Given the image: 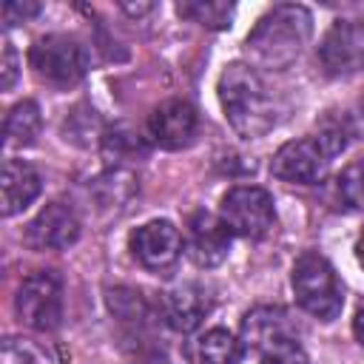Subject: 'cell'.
<instances>
[{
  "label": "cell",
  "instance_id": "obj_1",
  "mask_svg": "<svg viewBox=\"0 0 364 364\" xmlns=\"http://www.w3.org/2000/svg\"><path fill=\"white\" fill-rule=\"evenodd\" d=\"M219 102L230 128L245 139H259L279 122L276 100L253 65L230 63L222 71Z\"/></svg>",
  "mask_w": 364,
  "mask_h": 364
},
{
  "label": "cell",
  "instance_id": "obj_2",
  "mask_svg": "<svg viewBox=\"0 0 364 364\" xmlns=\"http://www.w3.org/2000/svg\"><path fill=\"white\" fill-rule=\"evenodd\" d=\"M310 31H313L310 11L304 6L284 3V6H273L267 14L259 17L245 46L256 65L279 71L287 68L301 54V48L310 40Z\"/></svg>",
  "mask_w": 364,
  "mask_h": 364
},
{
  "label": "cell",
  "instance_id": "obj_3",
  "mask_svg": "<svg viewBox=\"0 0 364 364\" xmlns=\"http://www.w3.org/2000/svg\"><path fill=\"white\" fill-rule=\"evenodd\" d=\"M347 136L338 128H324L318 134L293 139L287 145H282L273 156V176H279L282 182H293V185H316L327 168L333 165V159L344 151Z\"/></svg>",
  "mask_w": 364,
  "mask_h": 364
},
{
  "label": "cell",
  "instance_id": "obj_4",
  "mask_svg": "<svg viewBox=\"0 0 364 364\" xmlns=\"http://www.w3.org/2000/svg\"><path fill=\"white\" fill-rule=\"evenodd\" d=\"M296 301L318 321H333L344 307V290L333 264L318 253H301L290 276Z\"/></svg>",
  "mask_w": 364,
  "mask_h": 364
},
{
  "label": "cell",
  "instance_id": "obj_5",
  "mask_svg": "<svg viewBox=\"0 0 364 364\" xmlns=\"http://www.w3.org/2000/svg\"><path fill=\"white\" fill-rule=\"evenodd\" d=\"M28 65L37 80L54 88H68L88 74V51L80 40L68 34H46L34 40L28 51Z\"/></svg>",
  "mask_w": 364,
  "mask_h": 364
},
{
  "label": "cell",
  "instance_id": "obj_6",
  "mask_svg": "<svg viewBox=\"0 0 364 364\" xmlns=\"http://www.w3.org/2000/svg\"><path fill=\"white\" fill-rule=\"evenodd\" d=\"M20 321L37 333H51L63 324V282L54 270H37L23 279L14 296Z\"/></svg>",
  "mask_w": 364,
  "mask_h": 364
},
{
  "label": "cell",
  "instance_id": "obj_7",
  "mask_svg": "<svg viewBox=\"0 0 364 364\" xmlns=\"http://www.w3.org/2000/svg\"><path fill=\"white\" fill-rule=\"evenodd\" d=\"M219 216H222V222L228 225L230 233L247 236V239H262L276 225L273 196L264 188H256V185L230 188L222 196Z\"/></svg>",
  "mask_w": 364,
  "mask_h": 364
},
{
  "label": "cell",
  "instance_id": "obj_8",
  "mask_svg": "<svg viewBox=\"0 0 364 364\" xmlns=\"http://www.w3.org/2000/svg\"><path fill=\"white\" fill-rule=\"evenodd\" d=\"M318 60L330 77H350L364 68V23L336 20L318 46Z\"/></svg>",
  "mask_w": 364,
  "mask_h": 364
},
{
  "label": "cell",
  "instance_id": "obj_9",
  "mask_svg": "<svg viewBox=\"0 0 364 364\" xmlns=\"http://www.w3.org/2000/svg\"><path fill=\"white\" fill-rule=\"evenodd\" d=\"M185 247L179 228L168 219H151L131 233V253L145 270H168Z\"/></svg>",
  "mask_w": 364,
  "mask_h": 364
},
{
  "label": "cell",
  "instance_id": "obj_10",
  "mask_svg": "<svg viewBox=\"0 0 364 364\" xmlns=\"http://www.w3.org/2000/svg\"><path fill=\"white\" fill-rule=\"evenodd\" d=\"M230 236L222 216L196 210L185 225V253L196 267H216L228 259Z\"/></svg>",
  "mask_w": 364,
  "mask_h": 364
},
{
  "label": "cell",
  "instance_id": "obj_11",
  "mask_svg": "<svg viewBox=\"0 0 364 364\" xmlns=\"http://www.w3.org/2000/svg\"><path fill=\"white\" fill-rule=\"evenodd\" d=\"M80 239V219L74 208L48 202L26 228V242L34 250H65Z\"/></svg>",
  "mask_w": 364,
  "mask_h": 364
},
{
  "label": "cell",
  "instance_id": "obj_12",
  "mask_svg": "<svg viewBox=\"0 0 364 364\" xmlns=\"http://www.w3.org/2000/svg\"><path fill=\"white\" fill-rule=\"evenodd\" d=\"M193 134H196V111L185 100H168L156 105L148 117V136L154 139V145L165 151H179L191 145Z\"/></svg>",
  "mask_w": 364,
  "mask_h": 364
},
{
  "label": "cell",
  "instance_id": "obj_13",
  "mask_svg": "<svg viewBox=\"0 0 364 364\" xmlns=\"http://www.w3.org/2000/svg\"><path fill=\"white\" fill-rule=\"evenodd\" d=\"M293 336V327L287 321V313L279 307H256L242 321V347L264 353Z\"/></svg>",
  "mask_w": 364,
  "mask_h": 364
},
{
  "label": "cell",
  "instance_id": "obj_14",
  "mask_svg": "<svg viewBox=\"0 0 364 364\" xmlns=\"http://www.w3.org/2000/svg\"><path fill=\"white\" fill-rule=\"evenodd\" d=\"M208 310H210V301L199 284H179V287L168 290L162 299L165 321L176 333H193L202 324V318L208 316Z\"/></svg>",
  "mask_w": 364,
  "mask_h": 364
},
{
  "label": "cell",
  "instance_id": "obj_15",
  "mask_svg": "<svg viewBox=\"0 0 364 364\" xmlns=\"http://www.w3.org/2000/svg\"><path fill=\"white\" fill-rule=\"evenodd\" d=\"M40 196V173L23 159H6L3 165V216L23 213Z\"/></svg>",
  "mask_w": 364,
  "mask_h": 364
},
{
  "label": "cell",
  "instance_id": "obj_16",
  "mask_svg": "<svg viewBox=\"0 0 364 364\" xmlns=\"http://www.w3.org/2000/svg\"><path fill=\"white\" fill-rule=\"evenodd\" d=\"M188 355H191V364H239L242 341L233 333L213 327L188 347Z\"/></svg>",
  "mask_w": 364,
  "mask_h": 364
},
{
  "label": "cell",
  "instance_id": "obj_17",
  "mask_svg": "<svg viewBox=\"0 0 364 364\" xmlns=\"http://www.w3.org/2000/svg\"><path fill=\"white\" fill-rule=\"evenodd\" d=\"M40 125H43V117H40V108L34 100H23L17 102L9 117H6V145L9 148H26L37 139L40 134Z\"/></svg>",
  "mask_w": 364,
  "mask_h": 364
},
{
  "label": "cell",
  "instance_id": "obj_18",
  "mask_svg": "<svg viewBox=\"0 0 364 364\" xmlns=\"http://www.w3.org/2000/svg\"><path fill=\"white\" fill-rule=\"evenodd\" d=\"M176 11L199 26H208V28H225L230 26V17H233V6L230 3H179Z\"/></svg>",
  "mask_w": 364,
  "mask_h": 364
},
{
  "label": "cell",
  "instance_id": "obj_19",
  "mask_svg": "<svg viewBox=\"0 0 364 364\" xmlns=\"http://www.w3.org/2000/svg\"><path fill=\"white\" fill-rule=\"evenodd\" d=\"M338 196L350 210H364V159L344 168L338 176Z\"/></svg>",
  "mask_w": 364,
  "mask_h": 364
},
{
  "label": "cell",
  "instance_id": "obj_20",
  "mask_svg": "<svg viewBox=\"0 0 364 364\" xmlns=\"http://www.w3.org/2000/svg\"><path fill=\"white\" fill-rule=\"evenodd\" d=\"M0 364H51L48 355L28 338H6Z\"/></svg>",
  "mask_w": 364,
  "mask_h": 364
},
{
  "label": "cell",
  "instance_id": "obj_21",
  "mask_svg": "<svg viewBox=\"0 0 364 364\" xmlns=\"http://www.w3.org/2000/svg\"><path fill=\"white\" fill-rule=\"evenodd\" d=\"M259 364H310V361H307L304 350L299 347V341L296 338H287V341L264 350Z\"/></svg>",
  "mask_w": 364,
  "mask_h": 364
},
{
  "label": "cell",
  "instance_id": "obj_22",
  "mask_svg": "<svg viewBox=\"0 0 364 364\" xmlns=\"http://www.w3.org/2000/svg\"><path fill=\"white\" fill-rule=\"evenodd\" d=\"M14 77H17V57H14L11 40L3 37V88L6 91L14 85Z\"/></svg>",
  "mask_w": 364,
  "mask_h": 364
},
{
  "label": "cell",
  "instance_id": "obj_23",
  "mask_svg": "<svg viewBox=\"0 0 364 364\" xmlns=\"http://www.w3.org/2000/svg\"><path fill=\"white\" fill-rule=\"evenodd\" d=\"M37 3H6L3 6V17H6V23L9 26H14V23H23L26 17H31V14H37Z\"/></svg>",
  "mask_w": 364,
  "mask_h": 364
},
{
  "label": "cell",
  "instance_id": "obj_24",
  "mask_svg": "<svg viewBox=\"0 0 364 364\" xmlns=\"http://www.w3.org/2000/svg\"><path fill=\"white\" fill-rule=\"evenodd\" d=\"M353 336L358 338V344L364 347V307L355 313V318H353Z\"/></svg>",
  "mask_w": 364,
  "mask_h": 364
},
{
  "label": "cell",
  "instance_id": "obj_25",
  "mask_svg": "<svg viewBox=\"0 0 364 364\" xmlns=\"http://www.w3.org/2000/svg\"><path fill=\"white\" fill-rule=\"evenodd\" d=\"M139 364H171V361H168L162 353H148V355L139 358Z\"/></svg>",
  "mask_w": 364,
  "mask_h": 364
},
{
  "label": "cell",
  "instance_id": "obj_26",
  "mask_svg": "<svg viewBox=\"0 0 364 364\" xmlns=\"http://www.w3.org/2000/svg\"><path fill=\"white\" fill-rule=\"evenodd\" d=\"M355 259H358V264L364 267V230H361V236L355 239Z\"/></svg>",
  "mask_w": 364,
  "mask_h": 364
},
{
  "label": "cell",
  "instance_id": "obj_27",
  "mask_svg": "<svg viewBox=\"0 0 364 364\" xmlns=\"http://www.w3.org/2000/svg\"><path fill=\"white\" fill-rule=\"evenodd\" d=\"M154 6H125V11H131V14H142V11H151Z\"/></svg>",
  "mask_w": 364,
  "mask_h": 364
}]
</instances>
